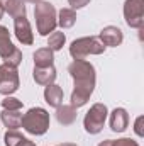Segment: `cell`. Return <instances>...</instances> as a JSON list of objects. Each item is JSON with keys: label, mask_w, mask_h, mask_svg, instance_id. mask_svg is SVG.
<instances>
[{"label": "cell", "mask_w": 144, "mask_h": 146, "mask_svg": "<svg viewBox=\"0 0 144 146\" xmlns=\"http://www.w3.org/2000/svg\"><path fill=\"white\" fill-rule=\"evenodd\" d=\"M20 126L34 136H41L49 129V114L42 107H32L22 115Z\"/></svg>", "instance_id": "3957f363"}, {"label": "cell", "mask_w": 144, "mask_h": 146, "mask_svg": "<svg viewBox=\"0 0 144 146\" xmlns=\"http://www.w3.org/2000/svg\"><path fill=\"white\" fill-rule=\"evenodd\" d=\"M105 51V46L100 42L98 37H80L73 41L70 46V54L75 60H85L88 54H102Z\"/></svg>", "instance_id": "277c9868"}, {"label": "cell", "mask_w": 144, "mask_h": 146, "mask_svg": "<svg viewBox=\"0 0 144 146\" xmlns=\"http://www.w3.org/2000/svg\"><path fill=\"white\" fill-rule=\"evenodd\" d=\"M27 2H31V3H39L41 0H27Z\"/></svg>", "instance_id": "83f0119b"}, {"label": "cell", "mask_w": 144, "mask_h": 146, "mask_svg": "<svg viewBox=\"0 0 144 146\" xmlns=\"http://www.w3.org/2000/svg\"><path fill=\"white\" fill-rule=\"evenodd\" d=\"M14 31H15V37L26 44V46H31L34 42V36H32V29H31V24L27 21L26 15H20V17H15L14 21Z\"/></svg>", "instance_id": "9c48e42d"}, {"label": "cell", "mask_w": 144, "mask_h": 146, "mask_svg": "<svg viewBox=\"0 0 144 146\" xmlns=\"http://www.w3.org/2000/svg\"><path fill=\"white\" fill-rule=\"evenodd\" d=\"M129 126V114L127 110L122 109V107H117V109L112 110L110 114V129L114 133H122L126 131Z\"/></svg>", "instance_id": "8fae6325"}, {"label": "cell", "mask_w": 144, "mask_h": 146, "mask_svg": "<svg viewBox=\"0 0 144 146\" xmlns=\"http://www.w3.org/2000/svg\"><path fill=\"white\" fill-rule=\"evenodd\" d=\"M3 10L9 12V15H12L14 19L15 17H20V15H26V5H24V0H3Z\"/></svg>", "instance_id": "e0dca14e"}, {"label": "cell", "mask_w": 144, "mask_h": 146, "mask_svg": "<svg viewBox=\"0 0 144 146\" xmlns=\"http://www.w3.org/2000/svg\"><path fill=\"white\" fill-rule=\"evenodd\" d=\"M54 54L49 48H41L34 53V66H53Z\"/></svg>", "instance_id": "ac0fdd59"}, {"label": "cell", "mask_w": 144, "mask_h": 146, "mask_svg": "<svg viewBox=\"0 0 144 146\" xmlns=\"http://www.w3.org/2000/svg\"><path fill=\"white\" fill-rule=\"evenodd\" d=\"M100 42L107 48V46H112V48H115V46H119L122 41H124V34H122V31L119 29V27H115V26H107V27H104L102 31H100Z\"/></svg>", "instance_id": "30bf717a"}, {"label": "cell", "mask_w": 144, "mask_h": 146, "mask_svg": "<svg viewBox=\"0 0 144 146\" xmlns=\"http://www.w3.org/2000/svg\"><path fill=\"white\" fill-rule=\"evenodd\" d=\"M3 12H5V10H3V5H2V2H0V19L3 17Z\"/></svg>", "instance_id": "484cf974"}, {"label": "cell", "mask_w": 144, "mask_h": 146, "mask_svg": "<svg viewBox=\"0 0 144 146\" xmlns=\"http://www.w3.org/2000/svg\"><path fill=\"white\" fill-rule=\"evenodd\" d=\"M68 72L75 82L71 94V106L75 109L85 106L95 88V68L87 60H75L68 66Z\"/></svg>", "instance_id": "6da1fadb"}, {"label": "cell", "mask_w": 144, "mask_h": 146, "mask_svg": "<svg viewBox=\"0 0 144 146\" xmlns=\"http://www.w3.org/2000/svg\"><path fill=\"white\" fill-rule=\"evenodd\" d=\"M2 107H3L5 110H20L22 109V100L7 95V97L2 100Z\"/></svg>", "instance_id": "44dd1931"}, {"label": "cell", "mask_w": 144, "mask_h": 146, "mask_svg": "<svg viewBox=\"0 0 144 146\" xmlns=\"http://www.w3.org/2000/svg\"><path fill=\"white\" fill-rule=\"evenodd\" d=\"M56 119H58V122L59 124H63V126H70L73 124L75 121H76V109L73 107L71 104L70 106H59V107H56Z\"/></svg>", "instance_id": "5bb4252c"}, {"label": "cell", "mask_w": 144, "mask_h": 146, "mask_svg": "<svg viewBox=\"0 0 144 146\" xmlns=\"http://www.w3.org/2000/svg\"><path fill=\"white\" fill-rule=\"evenodd\" d=\"M98 146H112V139H107V141H102Z\"/></svg>", "instance_id": "d4e9b609"}, {"label": "cell", "mask_w": 144, "mask_h": 146, "mask_svg": "<svg viewBox=\"0 0 144 146\" xmlns=\"http://www.w3.org/2000/svg\"><path fill=\"white\" fill-rule=\"evenodd\" d=\"M44 99L49 104V107H59L63 104V88L56 83H51L44 88Z\"/></svg>", "instance_id": "4fadbf2b"}, {"label": "cell", "mask_w": 144, "mask_h": 146, "mask_svg": "<svg viewBox=\"0 0 144 146\" xmlns=\"http://www.w3.org/2000/svg\"><path fill=\"white\" fill-rule=\"evenodd\" d=\"M112 146H139L134 139H129V138H122V139H117V141H112Z\"/></svg>", "instance_id": "7402d4cb"}, {"label": "cell", "mask_w": 144, "mask_h": 146, "mask_svg": "<svg viewBox=\"0 0 144 146\" xmlns=\"http://www.w3.org/2000/svg\"><path fill=\"white\" fill-rule=\"evenodd\" d=\"M70 2V5H71L73 9H81V7H85L90 0H68Z\"/></svg>", "instance_id": "603a6c76"}, {"label": "cell", "mask_w": 144, "mask_h": 146, "mask_svg": "<svg viewBox=\"0 0 144 146\" xmlns=\"http://www.w3.org/2000/svg\"><path fill=\"white\" fill-rule=\"evenodd\" d=\"M34 17H36L37 33L41 36H49V33H54L58 26L56 9L49 2H39L34 7Z\"/></svg>", "instance_id": "7a4b0ae2"}, {"label": "cell", "mask_w": 144, "mask_h": 146, "mask_svg": "<svg viewBox=\"0 0 144 146\" xmlns=\"http://www.w3.org/2000/svg\"><path fill=\"white\" fill-rule=\"evenodd\" d=\"M2 122L5 124L7 129H17L20 127V122H22V114L19 110H2Z\"/></svg>", "instance_id": "2e32d148"}, {"label": "cell", "mask_w": 144, "mask_h": 146, "mask_svg": "<svg viewBox=\"0 0 144 146\" xmlns=\"http://www.w3.org/2000/svg\"><path fill=\"white\" fill-rule=\"evenodd\" d=\"M65 42H66V36H65V33H59V31H54V33H51L49 37H48V48L54 53V51H59L63 46H65Z\"/></svg>", "instance_id": "ffe728a7"}, {"label": "cell", "mask_w": 144, "mask_h": 146, "mask_svg": "<svg viewBox=\"0 0 144 146\" xmlns=\"http://www.w3.org/2000/svg\"><path fill=\"white\" fill-rule=\"evenodd\" d=\"M124 17L127 26L141 29L144 24V0H126Z\"/></svg>", "instance_id": "ba28073f"}, {"label": "cell", "mask_w": 144, "mask_h": 146, "mask_svg": "<svg viewBox=\"0 0 144 146\" xmlns=\"http://www.w3.org/2000/svg\"><path fill=\"white\" fill-rule=\"evenodd\" d=\"M3 141H5V146H36L31 139L24 138L22 134H19L17 131L14 129H9L3 136Z\"/></svg>", "instance_id": "9a60e30c"}, {"label": "cell", "mask_w": 144, "mask_h": 146, "mask_svg": "<svg viewBox=\"0 0 144 146\" xmlns=\"http://www.w3.org/2000/svg\"><path fill=\"white\" fill-rule=\"evenodd\" d=\"M76 22V14L73 9H61L59 10V19H58V24L63 27V29H68L73 27Z\"/></svg>", "instance_id": "d6986e66"}, {"label": "cell", "mask_w": 144, "mask_h": 146, "mask_svg": "<svg viewBox=\"0 0 144 146\" xmlns=\"http://www.w3.org/2000/svg\"><path fill=\"white\" fill-rule=\"evenodd\" d=\"M0 58L3 60V63H9L12 66H19L22 61V53L12 44L9 29L0 26Z\"/></svg>", "instance_id": "8992f818"}, {"label": "cell", "mask_w": 144, "mask_h": 146, "mask_svg": "<svg viewBox=\"0 0 144 146\" xmlns=\"http://www.w3.org/2000/svg\"><path fill=\"white\" fill-rule=\"evenodd\" d=\"M58 146H76V145H73V143H63V145H58Z\"/></svg>", "instance_id": "4316f807"}, {"label": "cell", "mask_w": 144, "mask_h": 146, "mask_svg": "<svg viewBox=\"0 0 144 146\" xmlns=\"http://www.w3.org/2000/svg\"><path fill=\"white\" fill-rule=\"evenodd\" d=\"M141 122H143V117H137V121H136V133H137V136H143V129H141Z\"/></svg>", "instance_id": "cb8c5ba5"}, {"label": "cell", "mask_w": 144, "mask_h": 146, "mask_svg": "<svg viewBox=\"0 0 144 146\" xmlns=\"http://www.w3.org/2000/svg\"><path fill=\"white\" fill-rule=\"evenodd\" d=\"M19 88V73L17 66H12L9 63L0 65V94L2 95H12Z\"/></svg>", "instance_id": "52a82bcc"}, {"label": "cell", "mask_w": 144, "mask_h": 146, "mask_svg": "<svg viewBox=\"0 0 144 146\" xmlns=\"http://www.w3.org/2000/svg\"><path fill=\"white\" fill-rule=\"evenodd\" d=\"M107 114H108V110H107V106L105 104H93L90 107V110L87 112L85 119H83L85 131L90 133V134H98L104 129Z\"/></svg>", "instance_id": "5b68a950"}, {"label": "cell", "mask_w": 144, "mask_h": 146, "mask_svg": "<svg viewBox=\"0 0 144 146\" xmlns=\"http://www.w3.org/2000/svg\"><path fill=\"white\" fill-rule=\"evenodd\" d=\"M34 80H36V83L42 85V87L54 83V80H56L54 66H34Z\"/></svg>", "instance_id": "7c38bea8"}]
</instances>
